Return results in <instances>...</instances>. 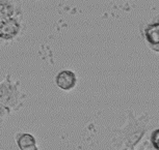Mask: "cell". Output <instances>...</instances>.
I'll return each instance as SVG.
<instances>
[{
  "label": "cell",
  "instance_id": "3957f363",
  "mask_svg": "<svg viewBox=\"0 0 159 150\" xmlns=\"http://www.w3.org/2000/svg\"><path fill=\"white\" fill-rule=\"evenodd\" d=\"M22 30L21 15L8 18L0 23V41H11L20 34Z\"/></svg>",
  "mask_w": 159,
  "mask_h": 150
},
{
  "label": "cell",
  "instance_id": "52a82bcc",
  "mask_svg": "<svg viewBox=\"0 0 159 150\" xmlns=\"http://www.w3.org/2000/svg\"><path fill=\"white\" fill-rule=\"evenodd\" d=\"M19 15L21 11L14 0H0V20L3 21Z\"/></svg>",
  "mask_w": 159,
  "mask_h": 150
},
{
  "label": "cell",
  "instance_id": "9c48e42d",
  "mask_svg": "<svg viewBox=\"0 0 159 150\" xmlns=\"http://www.w3.org/2000/svg\"><path fill=\"white\" fill-rule=\"evenodd\" d=\"M11 112H13V111H11L10 108L0 103V123H1L3 120L7 119V117L11 115Z\"/></svg>",
  "mask_w": 159,
  "mask_h": 150
},
{
  "label": "cell",
  "instance_id": "5b68a950",
  "mask_svg": "<svg viewBox=\"0 0 159 150\" xmlns=\"http://www.w3.org/2000/svg\"><path fill=\"white\" fill-rule=\"evenodd\" d=\"M55 84L59 89L64 91H71L77 85V76L74 71L64 70L55 76Z\"/></svg>",
  "mask_w": 159,
  "mask_h": 150
},
{
  "label": "cell",
  "instance_id": "277c9868",
  "mask_svg": "<svg viewBox=\"0 0 159 150\" xmlns=\"http://www.w3.org/2000/svg\"><path fill=\"white\" fill-rule=\"evenodd\" d=\"M143 35L148 47L154 52H159V23L152 22L143 27Z\"/></svg>",
  "mask_w": 159,
  "mask_h": 150
},
{
  "label": "cell",
  "instance_id": "30bf717a",
  "mask_svg": "<svg viewBox=\"0 0 159 150\" xmlns=\"http://www.w3.org/2000/svg\"><path fill=\"white\" fill-rule=\"evenodd\" d=\"M1 22H2V21H1V20H0V23H1Z\"/></svg>",
  "mask_w": 159,
  "mask_h": 150
},
{
  "label": "cell",
  "instance_id": "8992f818",
  "mask_svg": "<svg viewBox=\"0 0 159 150\" xmlns=\"http://www.w3.org/2000/svg\"><path fill=\"white\" fill-rule=\"evenodd\" d=\"M15 142L17 147L20 150H38L37 139L34 135L25 133V131H19L15 135Z\"/></svg>",
  "mask_w": 159,
  "mask_h": 150
},
{
  "label": "cell",
  "instance_id": "7a4b0ae2",
  "mask_svg": "<svg viewBox=\"0 0 159 150\" xmlns=\"http://www.w3.org/2000/svg\"><path fill=\"white\" fill-rule=\"evenodd\" d=\"M25 97L20 81L14 80L11 75L7 74L0 82V103L11 111H17L22 108Z\"/></svg>",
  "mask_w": 159,
  "mask_h": 150
},
{
  "label": "cell",
  "instance_id": "6da1fadb",
  "mask_svg": "<svg viewBox=\"0 0 159 150\" xmlns=\"http://www.w3.org/2000/svg\"><path fill=\"white\" fill-rule=\"evenodd\" d=\"M150 127L149 114L137 117L133 110L128 111L127 122L123 127L116 128L111 139L115 149H135Z\"/></svg>",
  "mask_w": 159,
  "mask_h": 150
},
{
  "label": "cell",
  "instance_id": "ba28073f",
  "mask_svg": "<svg viewBox=\"0 0 159 150\" xmlns=\"http://www.w3.org/2000/svg\"><path fill=\"white\" fill-rule=\"evenodd\" d=\"M150 143L153 149H159V130L156 128L152 131L151 136H150Z\"/></svg>",
  "mask_w": 159,
  "mask_h": 150
}]
</instances>
